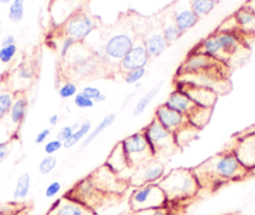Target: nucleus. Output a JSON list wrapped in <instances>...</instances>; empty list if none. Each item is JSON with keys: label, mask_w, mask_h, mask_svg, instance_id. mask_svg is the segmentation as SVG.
Returning a JSON list of instances; mask_svg holds the SVG:
<instances>
[{"label": "nucleus", "mask_w": 255, "mask_h": 215, "mask_svg": "<svg viewBox=\"0 0 255 215\" xmlns=\"http://www.w3.org/2000/svg\"><path fill=\"white\" fill-rule=\"evenodd\" d=\"M67 195H69L73 199L78 200L82 204H84L85 207L90 208L93 212L98 213V210L102 209L104 207L105 203L108 202L109 195H105L103 193H100L94 185L92 184V182L89 180V178H84L83 180H80L79 183L74 185L69 192L67 193Z\"/></svg>", "instance_id": "6e6552de"}, {"label": "nucleus", "mask_w": 255, "mask_h": 215, "mask_svg": "<svg viewBox=\"0 0 255 215\" xmlns=\"http://www.w3.org/2000/svg\"><path fill=\"white\" fill-rule=\"evenodd\" d=\"M239 161L249 172V175L255 174V130L248 131L235 140L232 148Z\"/></svg>", "instance_id": "9b49d317"}, {"label": "nucleus", "mask_w": 255, "mask_h": 215, "mask_svg": "<svg viewBox=\"0 0 255 215\" xmlns=\"http://www.w3.org/2000/svg\"><path fill=\"white\" fill-rule=\"evenodd\" d=\"M222 63L194 49L184 60L179 74H202V73L218 72V65Z\"/></svg>", "instance_id": "f8f14e48"}, {"label": "nucleus", "mask_w": 255, "mask_h": 215, "mask_svg": "<svg viewBox=\"0 0 255 215\" xmlns=\"http://www.w3.org/2000/svg\"><path fill=\"white\" fill-rule=\"evenodd\" d=\"M78 93H79L78 92V85L75 84L74 82H70V80L64 82L63 84L58 88V95L60 97V99L63 100L73 99Z\"/></svg>", "instance_id": "72a5a7b5"}, {"label": "nucleus", "mask_w": 255, "mask_h": 215, "mask_svg": "<svg viewBox=\"0 0 255 215\" xmlns=\"http://www.w3.org/2000/svg\"><path fill=\"white\" fill-rule=\"evenodd\" d=\"M120 144L127 154L128 160L130 163L133 170L155 159L143 130L125 136L123 140H120Z\"/></svg>", "instance_id": "39448f33"}, {"label": "nucleus", "mask_w": 255, "mask_h": 215, "mask_svg": "<svg viewBox=\"0 0 255 215\" xmlns=\"http://www.w3.org/2000/svg\"><path fill=\"white\" fill-rule=\"evenodd\" d=\"M163 84L164 83L160 82L159 84H156L155 87H153L151 89H149L148 92H146L145 94L140 98V99H138V102H136L135 107H134V109H133V116H140L141 114H144V111L148 109V107L151 104V102H153V100L158 97V94L160 93L161 88H163Z\"/></svg>", "instance_id": "b1692460"}, {"label": "nucleus", "mask_w": 255, "mask_h": 215, "mask_svg": "<svg viewBox=\"0 0 255 215\" xmlns=\"http://www.w3.org/2000/svg\"><path fill=\"white\" fill-rule=\"evenodd\" d=\"M24 14H25V9H24V0H13L9 6L8 18L10 19L13 23H19L23 20Z\"/></svg>", "instance_id": "473e14b6"}, {"label": "nucleus", "mask_w": 255, "mask_h": 215, "mask_svg": "<svg viewBox=\"0 0 255 215\" xmlns=\"http://www.w3.org/2000/svg\"><path fill=\"white\" fill-rule=\"evenodd\" d=\"M11 1H13V0H0V3L5 4V5H8V4H11Z\"/></svg>", "instance_id": "603ef678"}, {"label": "nucleus", "mask_w": 255, "mask_h": 215, "mask_svg": "<svg viewBox=\"0 0 255 215\" xmlns=\"http://www.w3.org/2000/svg\"><path fill=\"white\" fill-rule=\"evenodd\" d=\"M171 214V207H164V208H155V209H145L139 210V212H131L130 215H170Z\"/></svg>", "instance_id": "ea45409f"}, {"label": "nucleus", "mask_w": 255, "mask_h": 215, "mask_svg": "<svg viewBox=\"0 0 255 215\" xmlns=\"http://www.w3.org/2000/svg\"><path fill=\"white\" fill-rule=\"evenodd\" d=\"M73 102H74V105L78 108V109H82V110H87V109H92L95 105V103L93 102L92 99H89L88 97H85L82 93H78L74 98H73Z\"/></svg>", "instance_id": "58836bf2"}, {"label": "nucleus", "mask_w": 255, "mask_h": 215, "mask_svg": "<svg viewBox=\"0 0 255 215\" xmlns=\"http://www.w3.org/2000/svg\"><path fill=\"white\" fill-rule=\"evenodd\" d=\"M50 134H51V130L49 128L41 129V130L39 131L38 134H36L35 144H44V143H46V140H48V139H49Z\"/></svg>", "instance_id": "de8ad7c7"}, {"label": "nucleus", "mask_w": 255, "mask_h": 215, "mask_svg": "<svg viewBox=\"0 0 255 215\" xmlns=\"http://www.w3.org/2000/svg\"><path fill=\"white\" fill-rule=\"evenodd\" d=\"M46 215H97V213L65 194L50 205Z\"/></svg>", "instance_id": "4468645a"}, {"label": "nucleus", "mask_w": 255, "mask_h": 215, "mask_svg": "<svg viewBox=\"0 0 255 215\" xmlns=\"http://www.w3.org/2000/svg\"><path fill=\"white\" fill-rule=\"evenodd\" d=\"M88 178L100 193L113 198L122 197L129 188L128 180L115 174L105 164L95 169Z\"/></svg>", "instance_id": "423d86ee"}, {"label": "nucleus", "mask_w": 255, "mask_h": 215, "mask_svg": "<svg viewBox=\"0 0 255 215\" xmlns=\"http://www.w3.org/2000/svg\"><path fill=\"white\" fill-rule=\"evenodd\" d=\"M11 153V141H1L0 143V164H3L4 161L9 158Z\"/></svg>", "instance_id": "a18cd8bd"}, {"label": "nucleus", "mask_w": 255, "mask_h": 215, "mask_svg": "<svg viewBox=\"0 0 255 215\" xmlns=\"http://www.w3.org/2000/svg\"><path fill=\"white\" fill-rule=\"evenodd\" d=\"M29 110V99L26 98L25 93L18 92L15 93L14 103L11 105V109L9 111V120L14 126L19 128L24 123L26 118V114Z\"/></svg>", "instance_id": "412c9836"}, {"label": "nucleus", "mask_w": 255, "mask_h": 215, "mask_svg": "<svg viewBox=\"0 0 255 215\" xmlns=\"http://www.w3.org/2000/svg\"><path fill=\"white\" fill-rule=\"evenodd\" d=\"M48 121H49V124H50V126L58 125V123H59V115H58V114H51V115L49 116Z\"/></svg>", "instance_id": "8fccbe9b"}, {"label": "nucleus", "mask_w": 255, "mask_h": 215, "mask_svg": "<svg viewBox=\"0 0 255 215\" xmlns=\"http://www.w3.org/2000/svg\"><path fill=\"white\" fill-rule=\"evenodd\" d=\"M16 53H18L16 44L9 46H1L0 48V62L3 64H10L14 58H15Z\"/></svg>", "instance_id": "4c0bfd02"}, {"label": "nucleus", "mask_w": 255, "mask_h": 215, "mask_svg": "<svg viewBox=\"0 0 255 215\" xmlns=\"http://www.w3.org/2000/svg\"><path fill=\"white\" fill-rule=\"evenodd\" d=\"M105 165H107L110 170H113L115 174L119 175L120 178H123V179H124V177H123L124 173L130 172L131 174H133L134 172V170L131 169L130 163L128 160V156L127 154H125L120 141L115 144L114 148L112 149V151H110L109 155H108L107 161H105Z\"/></svg>", "instance_id": "6ab92c4d"}, {"label": "nucleus", "mask_w": 255, "mask_h": 215, "mask_svg": "<svg viewBox=\"0 0 255 215\" xmlns=\"http://www.w3.org/2000/svg\"><path fill=\"white\" fill-rule=\"evenodd\" d=\"M63 148V141L58 140V139H53V140L46 141L45 145H44V151H45L46 155H54Z\"/></svg>", "instance_id": "79ce46f5"}, {"label": "nucleus", "mask_w": 255, "mask_h": 215, "mask_svg": "<svg viewBox=\"0 0 255 215\" xmlns=\"http://www.w3.org/2000/svg\"><path fill=\"white\" fill-rule=\"evenodd\" d=\"M16 77L20 80H31L34 77V72L28 65H21V67H19L18 72H16Z\"/></svg>", "instance_id": "49530a36"}, {"label": "nucleus", "mask_w": 255, "mask_h": 215, "mask_svg": "<svg viewBox=\"0 0 255 215\" xmlns=\"http://www.w3.org/2000/svg\"><path fill=\"white\" fill-rule=\"evenodd\" d=\"M164 104L168 108H170V109H173V110L178 111V113L186 116L197 108V104H195V103L190 99V97L179 87H176L175 89L168 95V98H166Z\"/></svg>", "instance_id": "aec40b11"}, {"label": "nucleus", "mask_w": 255, "mask_h": 215, "mask_svg": "<svg viewBox=\"0 0 255 215\" xmlns=\"http://www.w3.org/2000/svg\"><path fill=\"white\" fill-rule=\"evenodd\" d=\"M92 129H93L92 121L88 120V119H85V120L83 121V123H80L79 126L75 129V131L73 133V135L70 136L68 140L64 141L63 143L64 148L70 149V148H73V146L78 145L79 143H82V141L87 138L88 134L90 133V130H92Z\"/></svg>", "instance_id": "c85d7f7f"}, {"label": "nucleus", "mask_w": 255, "mask_h": 215, "mask_svg": "<svg viewBox=\"0 0 255 215\" xmlns=\"http://www.w3.org/2000/svg\"><path fill=\"white\" fill-rule=\"evenodd\" d=\"M154 118L166 129V130L175 133L179 129L189 124L188 116L173 110L165 104H160L155 108L154 110Z\"/></svg>", "instance_id": "2eb2a0df"}, {"label": "nucleus", "mask_w": 255, "mask_h": 215, "mask_svg": "<svg viewBox=\"0 0 255 215\" xmlns=\"http://www.w3.org/2000/svg\"><path fill=\"white\" fill-rule=\"evenodd\" d=\"M14 98H15V93H11L9 90L0 92V120L9 115V111L14 103Z\"/></svg>", "instance_id": "2f4dec72"}, {"label": "nucleus", "mask_w": 255, "mask_h": 215, "mask_svg": "<svg viewBox=\"0 0 255 215\" xmlns=\"http://www.w3.org/2000/svg\"><path fill=\"white\" fill-rule=\"evenodd\" d=\"M78 126H79V124H78V123L74 124V125H65V126H63V128H60L58 130L55 139H58V140L63 141V143H64V141L68 140V139H69L70 136L73 135V133H74L75 129H77Z\"/></svg>", "instance_id": "a19ab883"}, {"label": "nucleus", "mask_w": 255, "mask_h": 215, "mask_svg": "<svg viewBox=\"0 0 255 215\" xmlns=\"http://www.w3.org/2000/svg\"><path fill=\"white\" fill-rule=\"evenodd\" d=\"M143 133L153 150L154 158H169L179 150L174 139V133L166 130L155 118L143 129Z\"/></svg>", "instance_id": "7ed1b4c3"}, {"label": "nucleus", "mask_w": 255, "mask_h": 215, "mask_svg": "<svg viewBox=\"0 0 255 215\" xmlns=\"http://www.w3.org/2000/svg\"><path fill=\"white\" fill-rule=\"evenodd\" d=\"M14 44H15V36L11 35V34H8L1 39V46H9L14 45Z\"/></svg>", "instance_id": "09e8293b"}, {"label": "nucleus", "mask_w": 255, "mask_h": 215, "mask_svg": "<svg viewBox=\"0 0 255 215\" xmlns=\"http://www.w3.org/2000/svg\"><path fill=\"white\" fill-rule=\"evenodd\" d=\"M150 57H149L148 51L144 46L143 40H135L133 48L128 51V54L122 59V62L118 65L120 74L130 72V70L139 69V68H145L148 65Z\"/></svg>", "instance_id": "ddd939ff"}, {"label": "nucleus", "mask_w": 255, "mask_h": 215, "mask_svg": "<svg viewBox=\"0 0 255 215\" xmlns=\"http://www.w3.org/2000/svg\"><path fill=\"white\" fill-rule=\"evenodd\" d=\"M141 40H143L144 46H145L146 51H148L149 57L150 58L160 57L161 54H163L169 46L168 41L164 38L161 30L150 31V33L146 34L145 36H143Z\"/></svg>", "instance_id": "4be33fe9"}, {"label": "nucleus", "mask_w": 255, "mask_h": 215, "mask_svg": "<svg viewBox=\"0 0 255 215\" xmlns=\"http://www.w3.org/2000/svg\"><path fill=\"white\" fill-rule=\"evenodd\" d=\"M97 26L98 24L93 16L84 10H79L63 24L61 29L64 36L72 38L77 43H82L94 33Z\"/></svg>", "instance_id": "1a4fd4ad"}, {"label": "nucleus", "mask_w": 255, "mask_h": 215, "mask_svg": "<svg viewBox=\"0 0 255 215\" xmlns=\"http://www.w3.org/2000/svg\"><path fill=\"white\" fill-rule=\"evenodd\" d=\"M159 187L165 194L170 207H178L193 200L202 190L193 169L186 168L171 169L159 182Z\"/></svg>", "instance_id": "f03ea898"}, {"label": "nucleus", "mask_w": 255, "mask_h": 215, "mask_svg": "<svg viewBox=\"0 0 255 215\" xmlns=\"http://www.w3.org/2000/svg\"><path fill=\"white\" fill-rule=\"evenodd\" d=\"M58 165V158L55 155H46L39 163V173L41 175H49L54 172V169Z\"/></svg>", "instance_id": "f704fd0d"}, {"label": "nucleus", "mask_w": 255, "mask_h": 215, "mask_svg": "<svg viewBox=\"0 0 255 215\" xmlns=\"http://www.w3.org/2000/svg\"><path fill=\"white\" fill-rule=\"evenodd\" d=\"M75 44H78V43L75 40H73L72 38L64 36L63 41H61V45H60V57L63 58V59L69 55L70 51H72V49H73V46H74Z\"/></svg>", "instance_id": "37998d69"}, {"label": "nucleus", "mask_w": 255, "mask_h": 215, "mask_svg": "<svg viewBox=\"0 0 255 215\" xmlns=\"http://www.w3.org/2000/svg\"><path fill=\"white\" fill-rule=\"evenodd\" d=\"M164 207H169V203L159 184H146L134 188L129 197L130 212Z\"/></svg>", "instance_id": "20e7f679"}, {"label": "nucleus", "mask_w": 255, "mask_h": 215, "mask_svg": "<svg viewBox=\"0 0 255 215\" xmlns=\"http://www.w3.org/2000/svg\"><path fill=\"white\" fill-rule=\"evenodd\" d=\"M239 31L243 34H255V13L248 10L244 6L234 14Z\"/></svg>", "instance_id": "5701e85b"}, {"label": "nucleus", "mask_w": 255, "mask_h": 215, "mask_svg": "<svg viewBox=\"0 0 255 215\" xmlns=\"http://www.w3.org/2000/svg\"><path fill=\"white\" fill-rule=\"evenodd\" d=\"M188 1L191 10L194 11L199 18L209 15L219 3L218 0H188Z\"/></svg>", "instance_id": "c756f323"}, {"label": "nucleus", "mask_w": 255, "mask_h": 215, "mask_svg": "<svg viewBox=\"0 0 255 215\" xmlns=\"http://www.w3.org/2000/svg\"><path fill=\"white\" fill-rule=\"evenodd\" d=\"M244 8L248 9V10L253 11V13H255V0H248L247 3H245Z\"/></svg>", "instance_id": "3c124183"}, {"label": "nucleus", "mask_w": 255, "mask_h": 215, "mask_svg": "<svg viewBox=\"0 0 255 215\" xmlns=\"http://www.w3.org/2000/svg\"><path fill=\"white\" fill-rule=\"evenodd\" d=\"M135 40L134 34L129 33V31H115L107 39L103 45L102 59H104L109 64L119 65L128 51L133 48Z\"/></svg>", "instance_id": "0eeeda50"}, {"label": "nucleus", "mask_w": 255, "mask_h": 215, "mask_svg": "<svg viewBox=\"0 0 255 215\" xmlns=\"http://www.w3.org/2000/svg\"><path fill=\"white\" fill-rule=\"evenodd\" d=\"M115 119H117V115H115L114 113H109L108 115H105L104 118L99 121V124L90 130V133L88 134L87 138L82 141V145L85 148V146H88L89 144H92L95 139H98V136H99L100 134L104 133L108 128H110V126L115 123Z\"/></svg>", "instance_id": "a878e982"}, {"label": "nucleus", "mask_w": 255, "mask_h": 215, "mask_svg": "<svg viewBox=\"0 0 255 215\" xmlns=\"http://www.w3.org/2000/svg\"><path fill=\"white\" fill-rule=\"evenodd\" d=\"M80 0H53L50 5V16L56 26H63V24L78 13Z\"/></svg>", "instance_id": "a211bd4d"}, {"label": "nucleus", "mask_w": 255, "mask_h": 215, "mask_svg": "<svg viewBox=\"0 0 255 215\" xmlns=\"http://www.w3.org/2000/svg\"><path fill=\"white\" fill-rule=\"evenodd\" d=\"M31 187V177L29 173H23L18 177L15 183V188L13 192V199L15 202H21L28 198Z\"/></svg>", "instance_id": "cd10ccee"}, {"label": "nucleus", "mask_w": 255, "mask_h": 215, "mask_svg": "<svg viewBox=\"0 0 255 215\" xmlns=\"http://www.w3.org/2000/svg\"><path fill=\"white\" fill-rule=\"evenodd\" d=\"M213 114V108H202L197 107L194 110L191 111L188 115L189 123L193 126H195L197 129L202 130L205 128L208 123H209L210 118H212Z\"/></svg>", "instance_id": "393cba45"}, {"label": "nucleus", "mask_w": 255, "mask_h": 215, "mask_svg": "<svg viewBox=\"0 0 255 215\" xmlns=\"http://www.w3.org/2000/svg\"><path fill=\"white\" fill-rule=\"evenodd\" d=\"M161 33H163L164 38H165V40L168 41V44L170 45V44L175 43L178 39H180V36L183 35V33H181L180 30L178 29V26L174 24L173 19H170V20L165 21V23L163 24V28H161Z\"/></svg>", "instance_id": "7c9ffc66"}, {"label": "nucleus", "mask_w": 255, "mask_h": 215, "mask_svg": "<svg viewBox=\"0 0 255 215\" xmlns=\"http://www.w3.org/2000/svg\"><path fill=\"white\" fill-rule=\"evenodd\" d=\"M171 19H173L174 24L178 26V29L183 34L194 28L200 20L199 16L191 10L188 0H180V1L176 3L175 9L173 10Z\"/></svg>", "instance_id": "dca6fc26"}, {"label": "nucleus", "mask_w": 255, "mask_h": 215, "mask_svg": "<svg viewBox=\"0 0 255 215\" xmlns=\"http://www.w3.org/2000/svg\"><path fill=\"white\" fill-rule=\"evenodd\" d=\"M82 94H84L85 97H88L89 99H92L95 104H99V103H104L107 100V95L97 87H92V85H88L82 89Z\"/></svg>", "instance_id": "c9c22d12"}, {"label": "nucleus", "mask_w": 255, "mask_h": 215, "mask_svg": "<svg viewBox=\"0 0 255 215\" xmlns=\"http://www.w3.org/2000/svg\"><path fill=\"white\" fill-rule=\"evenodd\" d=\"M200 189L217 190L228 183L239 182L249 177V172L239 161L232 149H227L193 169Z\"/></svg>", "instance_id": "f257e3e1"}, {"label": "nucleus", "mask_w": 255, "mask_h": 215, "mask_svg": "<svg viewBox=\"0 0 255 215\" xmlns=\"http://www.w3.org/2000/svg\"><path fill=\"white\" fill-rule=\"evenodd\" d=\"M165 174V165L159 159H153V160L134 169L128 183H129V187L133 188L146 184H159V182L163 179Z\"/></svg>", "instance_id": "9d476101"}, {"label": "nucleus", "mask_w": 255, "mask_h": 215, "mask_svg": "<svg viewBox=\"0 0 255 215\" xmlns=\"http://www.w3.org/2000/svg\"><path fill=\"white\" fill-rule=\"evenodd\" d=\"M146 69L145 68H139V69L130 70V72L123 74V79L128 85H138L140 80L145 77Z\"/></svg>", "instance_id": "e433bc0d"}, {"label": "nucleus", "mask_w": 255, "mask_h": 215, "mask_svg": "<svg viewBox=\"0 0 255 215\" xmlns=\"http://www.w3.org/2000/svg\"><path fill=\"white\" fill-rule=\"evenodd\" d=\"M176 87L181 88L190 97V99L197 104V107L214 108L215 103H217L218 93L210 88L181 84V83H176Z\"/></svg>", "instance_id": "f3484780"}, {"label": "nucleus", "mask_w": 255, "mask_h": 215, "mask_svg": "<svg viewBox=\"0 0 255 215\" xmlns=\"http://www.w3.org/2000/svg\"><path fill=\"white\" fill-rule=\"evenodd\" d=\"M218 1H219V0H218Z\"/></svg>", "instance_id": "864d4df0"}, {"label": "nucleus", "mask_w": 255, "mask_h": 215, "mask_svg": "<svg viewBox=\"0 0 255 215\" xmlns=\"http://www.w3.org/2000/svg\"><path fill=\"white\" fill-rule=\"evenodd\" d=\"M199 129L193 126L190 123L186 124V125L183 126L181 129H179L178 131H175V133H174V139H175V143L176 145H178V148H185L189 143L195 140L198 134H199Z\"/></svg>", "instance_id": "bb28decb"}, {"label": "nucleus", "mask_w": 255, "mask_h": 215, "mask_svg": "<svg viewBox=\"0 0 255 215\" xmlns=\"http://www.w3.org/2000/svg\"><path fill=\"white\" fill-rule=\"evenodd\" d=\"M61 188H63L61 183L58 182V180H54L45 188V197L48 199H53L61 192Z\"/></svg>", "instance_id": "c03bdc74"}]
</instances>
